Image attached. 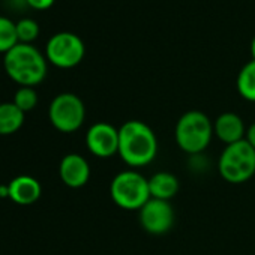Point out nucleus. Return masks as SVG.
<instances>
[{
	"label": "nucleus",
	"mask_w": 255,
	"mask_h": 255,
	"mask_svg": "<svg viewBox=\"0 0 255 255\" xmlns=\"http://www.w3.org/2000/svg\"><path fill=\"white\" fill-rule=\"evenodd\" d=\"M158 137L152 128L141 120H128L119 128V156L134 168L152 164L158 155Z\"/></svg>",
	"instance_id": "f257e3e1"
},
{
	"label": "nucleus",
	"mask_w": 255,
	"mask_h": 255,
	"mask_svg": "<svg viewBox=\"0 0 255 255\" xmlns=\"http://www.w3.org/2000/svg\"><path fill=\"white\" fill-rule=\"evenodd\" d=\"M47 57L32 44L18 42L3 57L8 77L20 87H35L47 77Z\"/></svg>",
	"instance_id": "f03ea898"
},
{
	"label": "nucleus",
	"mask_w": 255,
	"mask_h": 255,
	"mask_svg": "<svg viewBox=\"0 0 255 255\" xmlns=\"http://www.w3.org/2000/svg\"><path fill=\"white\" fill-rule=\"evenodd\" d=\"M213 135V122L200 110L183 113L174 128L176 144L191 156L203 153L209 147Z\"/></svg>",
	"instance_id": "7ed1b4c3"
},
{
	"label": "nucleus",
	"mask_w": 255,
	"mask_h": 255,
	"mask_svg": "<svg viewBox=\"0 0 255 255\" xmlns=\"http://www.w3.org/2000/svg\"><path fill=\"white\" fill-rule=\"evenodd\" d=\"M110 197L117 207L129 212H138L152 198L149 179L137 170L120 171L110 183Z\"/></svg>",
	"instance_id": "20e7f679"
},
{
	"label": "nucleus",
	"mask_w": 255,
	"mask_h": 255,
	"mask_svg": "<svg viewBox=\"0 0 255 255\" xmlns=\"http://www.w3.org/2000/svg\"><path fill=\"white\" fill-rule=\"evenodd\" d=\"M218 171L228 183L248 182L255 174V149L246 138L225 146L218 161Z\"/></svg>",
	"instance_id": "39448f33"
},
{
	"label": "nucleus",
	"mask_w": 255,
	"mask_h": 255,
	"mask_svg": "<svg viewBox=\"0 0 255 255\" xmlns=\"http://www.w3.org/2000/svg\"><path fill=\"white\" fill-rule=\"evenodd\" d=\"M48 119L59 132L72 134L84 125L86 105L75 93H60L50 102Z\"/></svg>",
	"instance_id": "423d86ee"
},
{
	"label": "nucleus",
	"mask_w": 255,
	"mask_h": 255,
	"mask_svg": "<svg viewBox=\"0 0 255 255\" xmlns=\"http://www.w3.org/2000/svg\"><path fill=\"white\" fill-rule=\"evenodd\" d=\"M86 56L83 39L72 32H59L53 35L45 45V57L53 66L71 69L78 66Z\"/></svg>",
	"instance_id": "0eeeda50"
},
{
	"label": "nucleus",
	"mask_w": 255,
	"mask_h": 255,
	"mask_svg": "<svg viewBox=\"0 0 255 255\" xmlns=\"http://www.w3.org/2000/svg\"><path fill=\"white\" fill-rule=\"evenodd\" d=\"M138 219L143 230L153 236L168 233L174 225V209L170 201L150 198L140 210Z\"/></svg>",
	"instance_id": "6e6552de"
},
{
	"label": "nucleus",
	"mask_w": 255,
	"mask_h": 255,
	"mask_svg": "<svg viewBox=\"0 0 255 255\" xmlns=\"http://www.w3.org/2000/svg\"><path fill=\"white\" fill-rule=\"evenodd\" d=\"M87 150L101 159L119 153V129L108 122H96L86 132Z\"/></svg>",
	"instance_id": "1a4fd4ad"
},
{
	"label": "nucleus",
	"mask_w": 255,
	"mask_h": 255,
	"mask_svg": "<svg viewBox=\"0 0 255 255\" xmlns=\"http://www.w3.org/2000/svg\"><path fill=\"white\" fill-rule=\"evenodd\" d=\"M59 176L63 185L72 189L83 188L90 179V165L80 153H68L59 165Z\"/></svg>",
	"instance_id": "9d476101"
},
{
	"label": "nucleus",
	"mask_w": 255,
	"mask_h": 255,
	"mask_svg": "<svg viewBox=\"0 0 255 255\" xmlns=\"http://www.w3.org/2000/svg\"><path fill=\"white\" fill-rule=\"evenodd\" d=\"M246 131L248 128L245 126L243 119L233 111H225L219 114L213 122V134L225 146L245 140Z\"/></svg>",
	"instance_id": "9b49d317"
},
{
	"label": "nucleus",
	"mask_w": 255,
	"mask_h": 255,
	"mask_svg": "<svg viewBox=\"0 0 255 255\" xmlns=\"http://www.w3.org/2000/svg\"><path fill=\"white\" fill-rule=\"evenodd\" d=\"M9 198L20 206H30L36 203L42 194L41 183L27 174L14 177L9 183Z\"/></svg>",
	"instance_id": "f8f14e48"
},
{
	"label": "nucleus",
	"mask_w": 255,
	"mask_h": 255,
	"mask_svg": "<svg viewBox=\"0 0 255 255\" xmlns=\"http://www.w3.org/2000/svg\"><path fill=\"white\" fill-rule=\"evenodd\" d=\"M179 188H180L179 179L168 171H158L149 179V189L152 198L170 201L173 197H176Z\"/></svg>",
	"instance_id": "ddd939ff"
},
{
	"label": "nucleus",
	"mask_w": 255,
	"mask_h": 255,
	"mask_svg": "<svg viewBox=\"0 0 255 255\" xmlns=\"http://www.w3.org/2000/svg\"><path fill=\"white\" fill-rule=\"evenodd\" d=\"M26 114L14 102L0 104V135H12L21 129Z\"/></svg>",
	"instance_id": "4468645a"
},
{
	"label": "nucleus",
	"mask_w": 255,
	"mask_h": 255,
	"mask_svg": "<svg viewBox=\"0 0 255 255\" xmlns=\"http://www.w3.org/2000/svg\"><path fill=\"white\" fill-rule=\"evenodd\" d=\"M239 95L249 102H255V60L248 62L239 72L236 80Z\"/></svg>",
	"instance_id": "2eb2a0df"
},
{
	"label": "nucleus",
	"mask_w": 255,
	"mask_h": 255,
	"mask_svg": "<svg viewBox=\"0 0 255 255\" xmlns=\"http://www.w3.org/2000/svg\"><path fill=\"white\" fill-rule=\"evenodd\" d=\"M17 44H18V36H17L15 23L8 17L0 15V53L6 54Z\"/></svg>",
	"instance_id": "dca6fc26"
},
{
	"label": "nucleus",
	"mask_w": 255,
	"mask_h": 255,
	"mask_svg": "<svg viewBox=\"0 0 255 255\" xmlns=\"http://www.w3.org/2000/svg\"><path fill=\"white\" fill-rule=\"evenodd\" d=\"M15 27H17L18 42L21 44H32L33 41H36L41 32L39 24L32 18H21L20 21L15 23Z\"/></svg>",
	"instance_id": "f3484780"
},
{
	"label": "nucleus",
	"mask_w": 255,
	"mask_h": 255,
	"mask_svg": "<svg viewBox=\"0 0 255 255\" xmlns=\"http://www.w3.org/2000/svg\"><path fill=\"white\" fill-rule=\"evenodd\" d=\"M24 114L29 111H33L38 105V93L33 87H20L12 101Z\"/></svg>",
	"instance_id": "a211bd4d"
},
{
	"label": "nucleus",
	"mask_w": 255,
	"mask_h": 255,
	"mask_svg": "<svg viewBox=\"0 0 255 255\" xmlns=\"http://www.w3.org/2000/svg\"><path fill=\"white\" fill-rule=\"evenodd\" d=\"M24 2L35 11H47L54 5L56 0H24Z\"/></svg>",
	"instance_id": "6ab92c4d"
},
{
	"label": "nucleus",
	"mask_w": 255,
	"mask_h": 255,
	"mask_svg": "<svg viewBox=\"0 0 255 255\" xmlns=\"http://www.w3.org/2000/svg\"><path fill=\"white\" fill-rule=\"evenodd\" d=\"M246 141L255 149V122L248 126V131H246Z\"/></svg>",
	"instance_id": "aec40b11"
},
{
	"label": "nucleus",
	"mask_w": 255,
	"mask_h": 255,
	"mask_svg": "<svg viewBox=\"0 0 255 255\" xmlns=\"http://www.w3.org/2000/svg\"><path fill=\"white\" fill-rule=\"evenodd\" d=\"M0 198H9V186L0 185Z\"/></svg>",
	"instance_id": "412c9836"
},
{
	"label": "nucleus",
	"mask_w": 255,
	"mask_h": 255,
	"mask_svg": "<svg viewBox=\"0 0 255 255\" xmlns=\"http://www.w3.org/2000/svg\"><path fill=\"white\" fill-rule=\"evenodd\" d=\"M251 56H252V60H255V36L251 41Z\"/></svg>",
	"instance_id": "4be33fe9"
}]
</instances>
